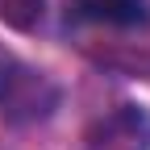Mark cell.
Returning <instances> with one entry per match:
<instances>
[{"instance_id":"6da1fadb","label":"cell","mask_w":150,"mask_h":150,"mask_svg":"<svg viewBox=\"0 0 150 150\" xmlns=\"http://www.w3.org/2000/svg\"><path fill=\"white\" fill-rule=\"evenodd\" d=\"M63 100V88L46 71L0 50V117L8 125H38Z\"/></svg>"},{"instance_id":"7a4b0ae2","label":"cell","mask_w":150,"mask_h":150,"mask_svg":"<svg viewBox=\"0 0 150 150\" xmlns=\"http://www.w3.org/2000/svg\"><path fill=\"white\" fill-rule=\"evenodd\" d=\"M83 150H150V108L129 100L96 117L83 134Z\"/></svg>"},{"instance_id":"3957f363","label":"cell","mask_w":150,"mask_h":150,"mask_svg":"<svg viewBox=\"0 0 150 150\" xmlns=\"http://www.w3.org/2000/svg\"><path fill=\"white\" fill-rule=\"evenodd\" d=\"M67 29H142L150 25V0H67Z\"/></svg>"},{"instance_id":"277c9868","label":"cell","mask_w":150,"mask_h":150,"mask_svg":"<svg viewBox=\"0 0 150 150\" xmlns=\"http://www.w3.org/2000/svg\"><path fill=\"white\" fill-rule=\"evenodd\" d=\"M0 21L17 33H33L46 21V0H0Z\"/></svg>"}]
</instances>
